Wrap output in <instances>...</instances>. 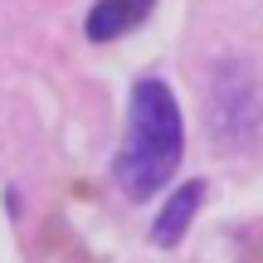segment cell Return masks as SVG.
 <instances>
[{
  "instance_id": "6da1fadb",
  "label": "cell",
  "mask_w": 263,
  "mask_h": 263,
  "mask_svg": "<svg viewBox=\"0 0 263 263\" xmlns=\"http://www.w3.org/2000/svg\"><path fill=\"white\" fill-rule=\"evenodd\" d=\"M180 151H185V122L180 103L161 78H137L127 103V141L112 161L117 185L132 200H146L176 176Z\"/></svg>"
},
{
  "instance_id": "3957f363",
  "label": "cell",
  "mask_w": 263,
  "mask_h": 263,
  "mask_svg": "<svg viewBox=\"0 0 263 263\" xmlns=\"http://www.w3.org/2000/svg\"><path fill=\"white\" fill-rule=\"evenodd\" d=\"M151 5L156 0H98L93 10H88L83 29L93 44H107V39H122L132 25H141V20L151 15Z\"/></svg>"
},
{
  "instance_id": "5b68a950",
  "label": "cell",
  "mask_w": 263,
  "mask_h": 263,
  "mask_svg": "<svg viewBox=\"0 0 263 263\" xmlns=\"http://www.w3.org/2000/svg\"><path fill=\"white\" fill-rule=\"evenodd\" d=\"M254 263H263V239H258V249H254Z\"/></svg>"
},
{
  "instance_id": "7a4b0ae2",
  "label": "cell",
  "mask_w": 263,
  "mask_h": 263,
  "mask_svg": "<svg viewBox=\"0 0 263 263\" xmlns=\"http://www.w3.org/2000/svg\"><path fill=\"white\" fill-rule=\"evenodd\" d=\"M258 122H263V98H258L254 73L239 59L219 64L215 88H210V137L224 151H244L258 137Z\"/></svg>"
},
{
  "instance_id": "277c9868",
  "label": "cell",
  "mask_w": 263,
  "mask_h": 263,
  "mask_svg": "<svg viewBox=\"0 0 263 263\" xmlns=\"http://www.w3.org/2000/svg\"><path fill=\"white\" fill-rule=\"evenodd\" d=\"M200 200H205V180H185V185L166 200V210H161L156 224H151L156 249H171V244H180V239H185V229H190V219H195Z\"/></svg>"
}]
</instances>
